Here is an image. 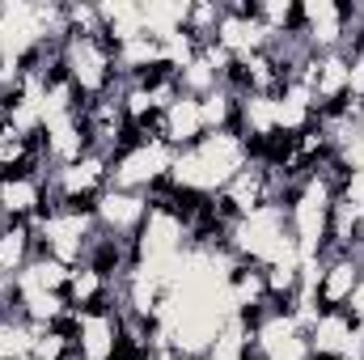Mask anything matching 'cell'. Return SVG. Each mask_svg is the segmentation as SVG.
Returning a JSON list of instances; mask_svg holds the SVG:
<instances>
[{"label":"cell","instance_id":"obj_5","mask_svg":"<svg viewBox=\"0 0 364 360\" xmlns=\"http://www.w3.org/2000/svg\"><path fill=\"white\" fill-rule=\"evenodd\" d=\"M170 166H174V149L166 140H132L110 162V186L153 195L161 182H170Z\"/></svg>","mask_w":364,"mask_h":360},{"label":"cell","instance_id":"obj_4","mask_svg":"<svg viewBox=\"0 0 364 360\" xmlns=\"http://www.w3.org/2000/svg\"><path fill=\"white\" fill-rule=\"evenodd\" d=\"M60 73L73 90L81 93L85 102H97L114 90L119 73H114V47L106 38H81V34H68L64 38V51H60Z\"/></svg>","mask_w":364,"mask_h":360},{"label":"cell","instance_id":"obj_8","mask_svg":"<svg viewBox=\"0 0 364 360\" xmlns=\"http://www.w3.org/2000/svg\"><path fill=\"white\" fill-rule=\"evenodd\" d=\"M73 356L77 360H123L119 309H73Z\"/></svg>","mask_w":364,"mask_h":360},{"label":"cell","instance_id":"obj_18","mask_svg":"<svg viewBox=\"0 0 364 360\" xmlns=\"http://www.w3.org/2000/svg\"><path fill=\"white\" fill-rule=\"evenodd\" d=\"M97 17H102V34H106L110 47L144 34V9H140V0H102Z\"/></svg>","mask_w":364,"mask_h":360},{"label":"cell","instance_id":"obj_1","mask_svg":"<svg viewBox=\"0 0 364 360\" xmlns=\"http://www.w3.org/2000/svg\"><path fill=\"white\" fill-rule=\"evenodd\" d=\"M255 157V149L229 127V132H208L199 144L178 149L174 166H170V186L182 199H216L237 170H246V162Z\"/></svg>","mask_w":364,"mask_h":360},{"label":"cell","instance_id":"obj_26","mask_svg":"<svg viewBox=\"0 0 364 360\" xmlns=\"http://www.w3.org/2000/svg\"><path fill=\"white\" fill-rule=\"evenodd\" d=\"M34 348V327L26 318H0V360L30 356Z\"/></svg>","mask_w":364,"mask_h":360},{"label":"cell","instance_id":"obj_12","mask_svg":"<svg viewBox=\"0 0 364 360\" xmlns=\"http://www.w3.org/2000/svg\"><path fill=\"white\" fill-rule=\"evenodd\" d=\"M360 275H364V268L356 255H348V250L322 255V275H318V301H322V309H343L348 297H352V288L360 284Z\"/></svg>","mask_w":364,"mask_h":360},{"label":"cell","instance_id":"obj_9","mask_svg":"<svg viewBox=\"0 0 364 360\" xmlns=\"http://www.w3.org/2000/svg\"><path fill=\"white\" fill-rule=\"evenodd\" d=\"M296 30L314 55L348 51V4L339 0H305L296 4Z\"/></svg>","mask_w":364,"mask_h":360},{"label":"cell","instance_id":"obj_31","mask_svg":"<svg viewBox=\"0 0 364 360\" xmlns=\"http://www.w3.org/2000/svg\"><path fill=\"white\" fill-rule=\"evenodd\" d=\"M0 127H4V110H0Z\"/></svg>","mask_w":364,"mask_h":360},{"label":"cell","instance_id":"obj_21","mask_svg":"<svg viewBox=\"0 0 364 360\" xmlns=\"http://www.w3.org/2000/svg\"><path fill=\"white\" fill-rule=\"evenodd\" d=\"M250 339H255V327H250L242 314H233V318L216 331V339H212V348L203 352V360H255Z\"/></svg>","mask_w":364,"mask_h":360},{"label":"cell","instance_id":"obj_15","mask_svg":"<svg viewBox=\"0 0 364 360\" xmlns=\"http://www.w3.org/2000/svg\"><path fill=\"white\" fill-rule=\"evenodd\" d=\"M352 331H356V322L348 318V309H322L318 322L305 331L314 360H343L348 344H352Z\"/></svg>","mask_w":364,"mask_h":360},{"label":"cell","instance_id":"obj_19","mask_svg":"<svg viewBox=\"0 0 364 360\" xmlns=\"http://www.w3.org/2000/svg\"><path fill=\"white\" fill-rule=\"evenodd\" d=\"M34 255H38L34 229H30L26 221H9V225L0 229V271H4V280H13Z\"/></svg>","mask_w":364,"mask_h":360},{"label":"cell","instance_id":"obj_2","mask_svg":"<svg viewBox=\"0 0 364 360\" xmlns=\"http://www.w3.org/2000/svg\"><path fill=\"white\" fill-rule=\"evenodd\" d=\"M225 246L255 268H275V263H301V250L292 242L288 229V208L284 203H267L242 221H233L225 229Z\"/></svg>","mask_w":364,"mask_h":360},{"label":"cell","instance_id":"obj_17","mask_svg":"<svg viewBox=\"0 0 364 360\" xmlns=\"http://www.w3.org/2000/svg\"><path fill=\"white\" fill-rule=\"evenodd\" d=\"M157 68H166V51H161L157 38L140 34V38H127V43L114 47V73L123 81H140V77H149Z\"/></svg>","mask_w":364,"mask_h":360},{"label":"cell","instance_id":"obj_32","mask_svg":"<svg viewBox=\"0 0 364 360\" xmlns=\"http://www.w3.org/2000/svg\"><path fill=\"white\" fill-rule=\"evenodd\" d=\"M17 360H34V356H17Z\"/></svg>","mask_w":364,"mask_h":360},{"label":"cell","instance_id":"obj_24","mask_svg":"<svg viewBox=\"0 0 364 360\" xmlns=\"http://www.w3.org/2000/svg\"><path fill=\"white\" fill-rule=\"evenodd\" d=\"M220 17H225V0H191L186 34H191L199 47H208V43H216V26H220Z\"/></svg>","mask_w":364,"mask_h":360},{"label":"cell","instance_id":"obj_3","mask_svg":"<svg viewBox=\"0 0 364 360\" xmlns=\"http://www.w3.org/2000/svg\"><path fill=\"white\" fill-rule=\"evenodd\" d=\"M30 229H34L38 250L51 255V259H60V263H68V268H77L85 259L90 242L97 238L93 212L90 208H73V203H47V212L34 216Z\"/></svg>","mask_w":364,"mask_h":360},{"label":"cell","instance_id":"obj_29","mask_svg":"<svg viewBox=\"0 0 364 360\" xmlns=\"http://www.w3.org/2000/svg\"><path fill=\"white\" fill-rule=\"evenodd\" d=\"M348 64H352V73H348V97L364 102V43L356 51H348Z\"/></svg>","mask_w":364,"mask_h":360},{"label":"cell","instance_id":"obj_13","mask_svg":"<svg viewBox=\"0 0 364 360\" xmlns=\"http://www.w3.org/2000/svg\"><path fill=\"white\" fill-rule=\"evenodd\" d=\"M314 123H318L314 93L305 90L301 81H288L284 90L275 93V136L296 140V136H301V132H309Z\"/></svg>","mask_w":364,"mask_h":360},{"label":"cell","instance_id":"obj_16","mask_svg":"<svg viewBox=\"0 0 364 360\" xmlns=\"http://www.w3.org/2000/svg\"><path fill=\"white\" fill-rule=\"evenodd\" d=\"M208 132H203V115H199V97H186L178 93V102L161 115V140L178 153V149H191L199 144Z\"/></svg>","mask_w":364,"mask_h":360},{"label":"cell","instance_id":"obj_11","mask_svg":"<svg viewBox=\"0 0 364 360\" xmlns=\"http://www.w3.org/2000/svg\"><path fill=\"white\" fill-rule=\"evenodd\" d=\"M51 203L47 195V170H17V174H4L0 179V216L9 221H34L43 216Z\"/></svg>","mask_w":364,"mask_h":360},{"label":"cell","instance_id":"obj_7","mask_svg":"<svg viewBox=\"0 0 364 360\" xmlns=\"http://www.w3.org/2000/svg\"><path fill=\"white\" fill-rule=\"evenodd\" d=\"M110 186V157L85 153L73 166L47 170V195L51 203H73V208H93V199Z\"/></svg>","mask_w":364,"mask_h":360},{"label":"cell","instance_id":"obj_22","mask_svg":"<svg viewBox=\"0 0 364 360\" xmlns=\"http://www.w3.org/2000/svg\"><path fill=\"white\" fill-rule=\"evenodd\" d=\"M140 9H144V34L161 43V38L186 30L191 0H140Z\"/></svg>","mask_w":364,"mask_h":360},{"label":"cell","instance_id":"obj_14","mask_svg":"<svg viewBox=\"0 0 364 360\" xmlns=\"http://www.w3.org/2000/svg\"><path fill=\"white\" fill-rule=\"evenodd\" d=\"M64 297H68L73 309H102V305H114V297H119V280L106 275V271H97L93 263H77V268L68 271V288H64Z\"/></svg>","mask_w":364,"mask_h":360},{"label":"cell","instance_id":"obj_23","mask_svg":"<svg viewBox=\"0 0 364 360\" xmlns=\"http://www.w3.org/2000/svg\"><path fill=\"white\" fill-rule=\"evenodd\" d=\"M199 115H203V132H229L237 123V93L233 90H212L199 97Z\"/></svg>","mask_w":364,"mask_h":360},{"label":"cell","instance_id":"obj_30","mask_svg":"<svg viewBox=\"0 0 364 360\" xmlns=\"http://www.w3.org/2000/svg\"><path fill=\"white\" fill-rule=\"evenodd\" d=\"M343 309H348V318H352V322H364V275H360V284L352 288V297H348V305H343Z\"/></svg>","mask_w":364,"mask_h":360},{"label":"cell","instance_id":"obj_6","mask_svg":"<svg viewBox=\"0 0 364 360\" xmlns=\"http://www.w3.org/2000/svg\"><path fill=\"white\" fill-rule=\"evenodd\" d=\"M246 322L255 327V339H250L255 360H314L305 331H301L296 318H292L288 309H279L275 301L267 309H259L255 318H246Z\"/></svg>","mask_w":364,"mask_h":360},{"label":"cell","instance_id":"obj_27","mask_svg":"<svg viewBox=\"0 0 364 360\" xmlns=\"http://www.w3.org/2000/svg\"><path fill=\"white\" fill-rule=\"evenodd\" d=\"M220 85H225V81L208 68V60H203V55H195V60L178 73V90L186 93V97H208V93L220 90Z\"/></svg>","mask_w":364,"mask_h":360},{"label":"cell","instance_id":"obj_33","mask_svg":"<svg viewBox=\"0 0 364 360\" xmlns=\"http://www.w3.org/2000/svg\"><path fill=\"white\" fill-rule=\"evenodd\" d=\"M0 280H4V271H0Z\"/></svg>","mask_w":364,"mask_h":360},{"label":"cell","instance_id":"obj_25","mask_svg":"<svg viewBox=\"0 0 364 360\" xmlns=\"http://www.w3.org/2000/svg\"><path fill=\"white\" fill-rule=\"evenodd\" d=\"M34 360H77L73 356V327H34Z\"/></svg>","mask_w":364,"mask_h":360},{"label":"cell","instance_id":"obj_28","mask_svg":"<svg viewBox=\"0 0 364 360\" xmlns=\"http://www.w3.org/2000/svg\"><path fill=\"white\" fill-rule=\"evenodd\" d=\"M255 17L267 26V34H288V30H296V4H292V0H259V4H255Z\"/></svg>","mask_w":364,"mask_h":360},{"label":"cell","instance_id":"obj_20","mask_svg":"<svg viewBox=\"0 0 364 360\" xmlns=\"http://www.w3.org/2000/svg\"><path fill=\"white\" fill-rule=\"evenodd\" d=\"M68 263H60V259H51V255H34L26 268L13 275V292H26V288H47V292H64L68 288Z\"/></svg>","mask_w":364,"mask_h":360},{"label":"cell","instance_id":"obj_10","mask_svg":"<svg viewBox=\"0 0 364 360\" xmlns=\"http://www.w3.org/2000/svg\"><path fill=\"white\" fill-rule=\"evenodd\" d=\"M149 195H140V191H119V186H106L97 199H93V221H97V229L102 233H110V238H123V242H132L136 233H140V225H144V216H149Z\"/></svg>","mask_w":364,"mask_h":360}]
</instances>
